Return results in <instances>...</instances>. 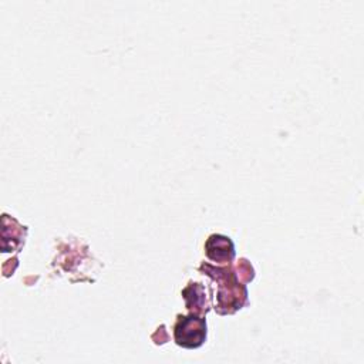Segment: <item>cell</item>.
I'll use <instances>...</instances> for the list:
<instances>
[{
    "label": "cell",
    "instance_id": "3",
    "mask_svg": "<svg viewBox=\"0 0 364 364\" xmlns=\"http://www.w3.org/2000/svg\"><path fill=\"white\" fill-rule=\"evenodd\" d=\"M182 296L185 297L186 307L192 310V313H206L208 304L205 300V289L202 283H189L188 287L182 290Z\"/></svg>",
    "mask_w": 364,
    "mask_h": 364
},
{
    "label": "cell",
    "instance_id": "1",
    "mask_svg": "<svg viewBox=\"0 0 364 364\" xmlns=\"http://www.w3.org/2000/svg\"><path fill=\"white\" fill-rule=\"evenodd\" d=\"M173 338L179 347L198 348L206 340V320L199 313L178 316L173 326Z\"/></svg>",
    "mask_w": 364,
    "mask_h": 364
},
{
    "label": "cell",
    "instance_id": "2",
    "mask_svg": "<svg viewBox=\"0 0 364 364\" xmlns=\"http://www.w3.org/2000/svg\"><path fill=\"white\" fill-rule=\"evenodd\" d=\"M205 253L209 260L216 263H229L235 257L233 242L223 235H210L205 243Z\"/></svg>",
    "mask_w": 364,
    "mask_h": 364
}]
</instances>
